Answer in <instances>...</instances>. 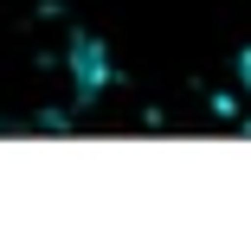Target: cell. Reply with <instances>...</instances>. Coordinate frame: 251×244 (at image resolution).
I'll list each match as a JSON object with an SVG mask.
<instances>
[{"mask_svg":"<svg viewBox=\"0 0 251 244\" xmlns=\"http://www.w3.org/2000/svg\"><path fill=\"white\" fill-rule=\"evenodd\" d=\"M65 71H71L77 96H97V90L110 84V52H103V39H90V32H77V39L65 45Z\"/></svg>","mask_w":251,"mask_h":244,"instance_id":"obj_1","label":"cell"},{"mask_svg":"<svg viewBox=\"0 0 251 244\" xmlns=\"http://www.w3.org/2000/svg\"><path fill=\"white\" fill-rule=\"evenodd\" d=\"M238 90L251 96V45H245V52H238Z\"/></svg>","mask_w":251,"mask_h":244,"instance_id":"obj_2","label":"cell"}]
</instances>
